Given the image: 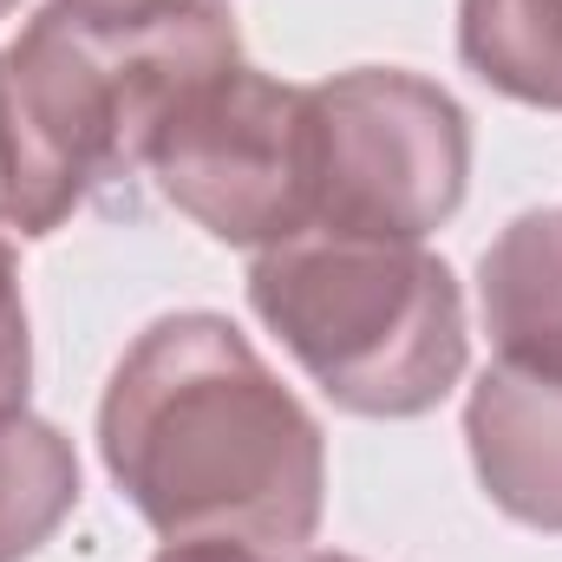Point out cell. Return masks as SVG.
I'll return each instance as SVG.
<instances>
[{
  "mask_svg": "<svg viewBox=\"0 0 562 562\" xmlns=\"http://www.w3.org/2000/svg\"><path fill=\"white\" fill-rule=\"evenodd\" d=\"M99 458L164 543L229 537L281 562L314 543L327 510L321 419L210 307L157 314L119 353L99 400Z\"/></svg>",
  "mask_w": 562,
  "mask_h": 562,
  "instance_id": "1",
  "label": "cell"
},
{
  "mask_svg": "<svg viewBox=\"0 0 562 562\" xmlns=\"http://www.w3.org/2000/svg\"><path fill=\"white\" fill-rule=\"evenodd\" d=\"M236 59L229 0H40L0 46V229L46 243L132 190L164 119Z\"/></svg>",
  "mask_w": 562,
  "mask_h": 562,
  "instance_id": "2",
  "label": "cell"
},
{
  "mask_svg": "<svg viewBox=\"0 0 562 562\" xmlns=\"http://www.w3.org/2000/svg\"><path fill=\"white\" fill-rule=\"evenodd\" d=\"M249 307L353 419H425L471 367L464 288L425 243L288 236L249 262Z\"/></svg>",
  "mask_w": 562,
  "mask_h": 562,
  "instance_id": "3",
  "label": "cell"
},
{
  "mask_svg": "<svg viewBox=\"0 0 562 562\" xmlns=\"http://www.w3.org/2000/svg\"><path fill=\"white\" fill-rule=\"evenodd\" d=\"M307 229L425 243L464 210L471 119L438 79L406 66L334 72L307 86Z\"/></svg>",
  "mask_w": 562,
  "mask_h": 562,
  "instance_id": "4",
  "label": "cell"
},
{
  "mask_svg": "<svg viewBox=\"0 0 562 562\" xmlns=\"http://www.w3.org/2000/svg\"><path fill=\"white\" fill-rule=\"evenodd\" d=\"M144 177L170 210H183L203 236L229 249H276L307 229L314 177H307V86L236 59L203 79L150 144Z\"/></svg>",
  "mask_w": 562,
  "mask_h": 562,
  "instance_id": "5",
  "label": "cell"
},
{
  "mask_svg": "<svg viewBox=\"0 0 562 562\" xmlns=\"http://www.w3.org/2000/svg\"><path fill=\"white\" fill-rule=\"evenodd\" d=\"M464 451L510 524L562 537V373L491 360L464 400Z\"/></svg>",
  "mask_w": 562,
  "mask_h": 562,
  "instance_id": "6",
  "label": "cell"
},
{
  "mask_svg": "<svg viewBox=\"0 0 562 562\" xmlns=\"http://www.w3.org/2000/svg\"><path fill=\"white\" fill-rule=\"evenodd\" d=\"M491 360L562 373V210H524L477 262Z\"/></svg>",
  "mask_w": 562,
  "mask_h": 562,
  "instance_id": "7",
  "label": "cell"
},
{
  "mask_svg": "<svg viewBox=\"0 0 562 562\" xmlns=\"http://www.w3.org/2000/svg\"><path fill=\"white\" fill-rule=\"evenodd\" d=\"M458 59L497 99L562 112V0H458Z\"/></svg>",
  "mask_w": 562,
  "mask_h": 562,
  "instance_id": "8",
  "label": "cell"
},
{
  "mask_svg": "<svg viewBox=\"0 0 562 562\" xmlns=\"http://www.w3.org/2000/svg\"><path fill=\"white\" fill-rule=\"evenodd\" d=\"M79 510V451L53 419L0 413V562L40 557Z\"/></svg>",
  "mask_w": 562,
  "mask_h": 562,
  "instance_id": "9",
  "label": "cell"
},
{
  "mask_svg": "<svg viewBox=\"0 0 562 562\" xmlns=\"http://www.w3.org/2000/svg\"><path fill=\"white\" fill-rule=\"evenodd\" d=\"M150 562H269V557L249 550V543H229V537H177V543H164Z\"/></svg>",
  "mask_w": 562,
  "mask_h": 562,
  "instance_id": "10",
  "label": "cell"
},
{
  "mask_svg": "<svg viewBox=\"0 0 562 562\" xmlns=\"http://www.w3.org/2000/svg\"><path fill=\"white\" fill-rule=\"evenodd\" d=\"M294 562H360V557H340V550H301Z\"/></svg>",
  "mask_w": 562,
  "mask_h": 562,
  "instance_id": "11",
  "label": "cell"
},
{
  "mask_svg": "<svg viewBox=\"0 0 562 562\" xmlns=\"http://www.w3.org/2000/svg\"><path fill=\"white\" fill-rule=\"evenodd\" d=\"M13 7H20V0H0V20H7V13H13Z\"/></svg>",
  "mask_w": 562,
  "mask_h": 562,
  "instance_id": "12",
  "label": "cell"
}]
</instances>
